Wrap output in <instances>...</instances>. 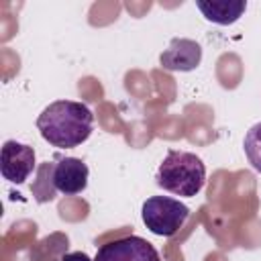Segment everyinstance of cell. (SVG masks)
<instances>
[{
  "label": "cell",
  "mask_w": 261,
  "mask_h": 261,
  "mask_svg": "<svg viewBox=\"0 0 261 261\" xmlns=\"http://www.w3.org/2000/svg\"><path fill=\"white\" fill-rule=\"evenodd\" d=\"M243 147H245V155L249 159V163L261 171V122L253 124L247 135H245V141H243Z\"/></svg>",
  "instance_id": "obj_9"
},
{
  "label": "cell",
  "mask_w": 261,
  "mask_h": 261,
  "mask_svg": "<svg viewBox=\"0 0 261 261\" xmlns=\"http://www.w3.org/2000/svg\"><path fill=\"white\" fill-rule=\"evenodd\" d=\"M94 261H161L157 249L143 237L130 234L104 243Z\"/></svg>",
  "instance_id": "obj_4"
},
{
  "label": "cell",
  "mask_w": 261,
  "mask_h": 261,
  "mask_svg": "<svg viewBox=\"0 0 261 261\" xmlns=\"http://www.w3.org/2000/svg\"><path fill=\"white\" fill-rule=\"evenodd\" d=\"M59 261H94V259H90V255L84 251H73V253H65Z\"/></svg>",
  "instance_id": "obj_10"
},
{
  "label": "cell",
  "mask_w": 261,
  "mask_h": 261,
  "mask_svg": "<svg viewBox=\"0 0 261 261\" xmlns=\"http://www.w3.org/2000/svg\"><path fill=\"white\" fill-rule=\"evenodd\" d=\"M155 181L165 192L192 198L204 188L206 167L198 155L188 153V151L169 149L165 159L157 167Z\"/></svg>",
  "instance_id": "obj_2"
},
{
  "label": "cell",
  "mask_w": 261,
  "mask_h": 261,
  "mask_svg": "<svg viewBox=\"0 0 261 261\" xmlns=\"http://www.w3.org/2000/svg\"><path fill=\"white\" fill-rule=\"evenodd\" d=\"M88 175H90L88 165L77 157H61L53 167L55 190L65 196L84 192L88 186Z\"/></svg>",
  "instance_id": "obj_7"
},
{
  "label": "cell",
  "mask_w": 261,
  "mask_h": 261,
  "mask_svg": "<svg viewBox=\"0 0 261 261\" xmlns=\"http://www.w3.org/2000/svg\"><path fill=\"white\" fill-rule=\"evenodd\" d=\"M190 208L184 202L169 196H151L143 202L141 208V218L145 226L157 237L175 234L184 226Z\"/></svg>",
  "instance_id": "obj_3"
},
{
  "label": "cell",
  "mask_w": 261,
  "mask_h": 261,
  "mask_svg": "<svg viewBox=\"0 0 261 261\" xmlns=\"http://www.w3.org/2000/svg\"><path fill=\"white\" fill-rule=\"evenodd\" d=\"M196 6L204 14V18L210 22L232 24L243 16L247 2L245 0H198Z\"/></svg>",
  "instance_id": "obj_8"
},
{
  "label": "cell",
  "mask_w": 261,
  "mask_h": 261,
  "mask_svg": "<svg viewBox=\"0 0 261 261\" xmlns=\"http://www.w3.org/2000/svg\"><path fill=\"white\" fill-rule=\"evenodd\" d=\"M202 61V47L192 39H171L169 47L159 55V63L167 71H192Z\"/></svg>",
  "instance_id": "obj_6"
},
{
  "label": "cell",
  "mask_w": 261,
  "mask_h": 261,
  "mask_svg": "<svg viewBox=\"0 0 261 261\" xmlns=\"http://www.w3.org/2000/svg\"><path fill=\"white\" fill-rule=\"evenodd\" d=\"M41 137L59 149H71L88 141L94 128L92 110L73 100H55L37 118Z\"/></svg>",
  "instance_id": "obj_1"
},
{
  "label": "cell",
  "mask_w": 261,
  "mask_h": 261,
  "mask_svg": "<svg viewBox=\"0 0 261 261\" xmlns=\"http://www.w3.org/2000/svg\"><path fill=\"white\" fill-rule=\"evenodd\" d=\"M35 169V149L18 143V141H6L2 145L0 153V171L2 177L10 184H22L29 179V175Z\"/></svg>",
  "instance_id": "obj_5"
}]
</instances>
